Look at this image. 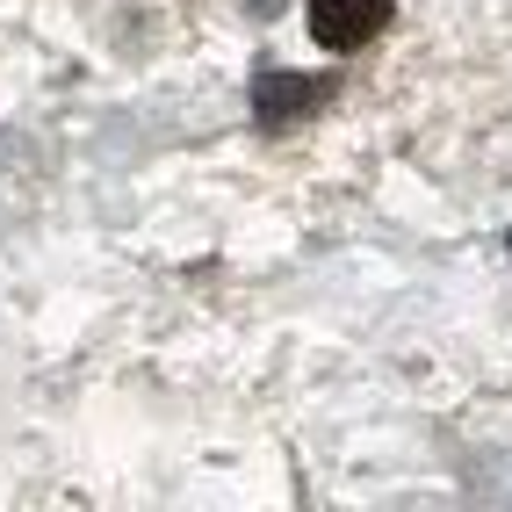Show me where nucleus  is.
Wrapping results in <instances>:
<instances>
[{
    "label": "nucleus",
    "instance_id": "obj_1",
    "mask_svg": "<svg viewBox=\"0 0 512 512\" xmlns=\"http://www.w3.org/2000/svg\"><path fill=\"white\" fill-rule=\"evenodd\" d=\"M390 15H397V0H303L318 51H361L390 29Z\"/></svg>",
    "mask_w": 512,
    "mask_h": 512
},
{
    "label": "nucleus",
    "instance_id": "obj_2",
    "mask_svg": "<svg viewBox=\"0 0 512 512\" xmlns=\"http://www.w3.org/2000/svg\"><path fill=\"white\" fill-rule=\"evenodd\" d=\"M318 101H332L325 73H282V65H267L253 80V116L260 123H296V116H311Z\"/></svg>",
    "mask_w": 512,
    "mask_h": 512
}]
</instances>
